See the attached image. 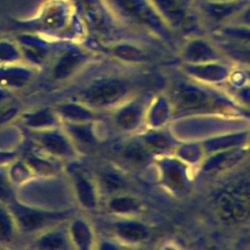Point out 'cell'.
Segmentation results:
<instances>
[{"instance_id": "obj_17", "label": "cell", "mask_w": 250, "mask_h": 250, "mask_svg": "<svg viewBox=\"0 0 250 250\" xmlns=\"http://www.w3.org/2000/svg\"><path fill=\"white\" fill-rule=\"evenodd\" d=\"M178 62L200 63L228 60L219 45L208 33H196L184 37L175 53Z\"/></svg>"}, {"instance_id": "obj_3", "label": "cell", "mask_w": 250, "mask_h": 250, "mask_svg": "<svg viewBox=\"0 0 250 250\" xmlns=\"http://www.w3.org/2000/svg\"><path fill=\"white\" fill-rule=\"evenodd\" d=\"M164 71V90L168 94L175 117L187 114L223 113L250 117L232 97L220 87L203 84L181 74L174 66Z\"/></svg>"}, {"instance_id": "obj_10", "label": "cell", "mask_w": 250, "mask_h": 250, "mask_svg": "<svg viewBox=\"0 0 250 250\" xmlns=\"http://www.w3.org/2000/svg\"><path fill=\"white\" fill-rule=\"evenodd\" d=\"M19 230L23 234L36 235L42 230L66 221L73 213L70 210L48 209L24 203L17 196L7 202Z\"/></svg>"}, {"instance_id": "obj_25", "label": "cell", "mask_w": 250, "mask_h": 250, "mask_svg": "<svg viewBox=\"0 0 250 250\" xmlns=\"http://www.w3.org/2000/svg\"><path fill=\"white\" fill-rule=\"evenodd\" d=\"M94 173L96 175L103 199L116 192L135 190L133 188H131V174L123 170L112 161H109L105 165H103L102 167H100L99 170Z\"/></svg>"}, {"instance_id": "obj_39", "label": "cell", "mask_w": 250, "mask_h": 250, "mask_svg": "<svg viewBox=\"0 0 250 250\" xmlns=\"http://www.w3.org/2000/svg\"><path fill=\"white\" fill-rule=\"evenodd\" d=\"M227 24L250 27V0L247 1V3L235 14V16Z\"/></svg>"}, {"instance_id": "obj_29", "label": "cell", "mask_w": 250, "mask_h": 250, "mask_svg": "<svg viewBox=\"0 0 250 250\" xmlns=\"http://www.w3.org/2000/svg\"><path fill=\"white\" fill-rule=\"evenodd\" d=\"M138 135L155 156L173 153L180 142L168 127L163 129H144Z\"/></svg>"}, {"instance_id": "obj_8", "label": "cell", "mask_w": 250, "mask_h": 250, "mask_svg": "<svg viewBox=\"0 0 250 250\" xmlns=\"http://www.w3.org/2000/svg\"><path fill=\"white\" fill-rule=\"evenodd\" d=\"M104 56L87 45L69 42L62 45L48 64V76L56 83H63L88 70Z\"/></svg>"}, {"instance_id": "obj_38", "label": "cell", "mask_w": 250, "mask_h": 250, "mask_svg": "<svg viewBox=\"0 0 250 250\" xmlns=\"http://www.w3.org/2000/svg\"><path fill=\"white\" fill-rule=\"evenodd\" d=\"M7 166V165H6ZM6 166L0 167V200L7 203L17 193L16 188L11 184L6 173Z\"/></svg>"}, {"instance_id": "obj_36", "label": "cell", "mask_w": 250, "mask_h": 250, "mask_svg": "<svg viewBox=\"0 0 250 250\" xmlns=\"http://www.w3.org/2000/svg\"><path fill=\"white\" fill-rule=\"evenodd\" d=\"M20 62H23V58L16 39L0 36V64Z\"/></svg>"}, {"instance_id": "obj_16", "label": "cell", "mask_w": 250, "mask_h": 250, "mask_svg": "<svg viewBox=\"0 0 250 250\" xmlns=\"http://www.w3.org/2000/svg\"><path fill=\"white\" fill-rule=\"evenodd\" d=\"M108 219L109 236L115 239L123 248L140 247L149 243L153 238L154 227L145 217H108Z\"/></svg>"}, {"instance_id": "obj_19", "label": "cell", "mask_w": 250, "mask_h": 250, "mask_svg": "<svg viewBox=\"0 0 250 250\" xmlns=\"http://www.w3.org/2000/svg\"><path fill=\"white\" fill-rule=\"evenodd\" d=\"M14 38L21 48L23 62L38 69L48 65L61 47L50 40L47 35L30 30L21 32Z\"/></svg>"}, {"instance_id": "obj_1", "label": "cell", "mask_w": 250, "mask_h": 250, "mask_svg": "<svg viewBox=\"0 0 250 250\" xmlns=\"http://www.w3.org/2000/svg\"><path fill=\"white\" fill-rule=\"evenodd\" d=\"M107 62L84 80L74 96L96 111L106 115L136 95L165 87L166 76L160 67L130 66L109 59Z\"/></svg>"}, {"instance_id": "obj_28", "label": "cell", "mask_w": 250, "mask_h": 250, "mask_svg": "<svg viewBox=\"0 0 250 250\" xmlns=\"http://www.w3.org/2000/svg\"><path fill=\"white\" fill-rule=\"evenodd\" d=\"M30 247L41 250L72 249L67 234L66 221L48 228L34 235Z\"/></svg>"}, {"instance_id": "obj_27", "label": "cell", "mask_w": 250, "mask_h": 250, "mask_svg": "<svg viewBox=\"0 0 250 250\" xmlns=\"http://www.w3.org/2000/svg\"><path fill=\"white\" fill-rule=\"evenodd\" d=\"M19 121L26 131H40L62 126V120L54 106H41L21 112Z\"/></svg>"}, {"instance_id": "obj_31", "label": "cell", "mask_w": 250, "mask_h": 250, "mask_svg": "<svg viewBox=\"0 0 250 250\" xmlns=\"http://www.w3.org/2000/svg\"><path fill=\"white\" fill-rule=\"evenodd\" d=\"M23 159L30 166L36 177L50 178L61 171L59 163H62V161L48 155L35 146L34 149L30 150Z\"/></svg>"}, {"instance_id": "obj_45", "label": "cell", "mask_w": 250, "mask_h": 250, "mask_svg": "<svg viewBox=\"0 0 250 250\" xmlns=\"http://www.w3.org/2000/svg\"><path fill=\"white\" fill-rule=\"evenodd\" d=\"M0 36H2V32H1V29H0Z\"/></svg>"}, {"instance_id": "obj_40", "label": "cell", "mask_w": 250, "mask_h": 250, "mask_svg": "<svg viewBox=\"0 0 250 250\" xmlns=\"http://www.w3.org/2000/svg\"><path fill=\"white\" fill-rule=\"evenodd\" d=\"M18 157V152L14 149H0V167L8 165Z\"/></svg>"}, {"instance_id": "obj_11", "label": "cell", "mask_w": 250, "mask_h": 250, "mask_svg": "<svg viewBox=\"0 0 250 250\" xmlns=\"http://www.w3.org/2000/svg\"><path fill=\"white\" fill-rule=\"evenodd\" d=\"M112 161L129 174L149 176L155 155L138 134L119 136L111 146Z\"/></svg>"}, {"instance_id": "obj_13", "label": "cell", "mask_w": 250, "mask_h": 250, "mask_svg": "<svg viewBox=\"0 0 250 250\" xmlns=\"http://www.w3.org/2000/svg\"><path fill=\"white\" fill-rule=\"evenodd\" d=\"M77 162H69L65 168L72 196L81 210L97 213L102 209L103 196L96 175Z\"/></svg>"}, {"instance_id": "obj_24", "label": "cell", "mask_w": 250, "mask_h": 250, "mask_svg": "<svg viewBox=\"0 0 250 250\" xmlns=\"http://www.w3.org/2000/svg\"><path fill=\"white\" fill-rule=\"evenodd\" d=\"M175 117L171 100L164 88L156 91L149 100L145 116L146 129L167 128Z\"/></svg>"}, {"instance_id": "obj_4", "label": "cell", "mask_w": 250, "mask_h": 250, "mask_svg": "<svg viewBox=\"0 0 250 250\" xmlns=\"http://www.w3.org/2000/svg\"><path fill=\"white\" fill-rule=\"evenodd\" d=\"M117 21L134 35L157 43L171 53L182 40L150 0H103Z\"/></svg>"}, {"instance_id": "obj_34", "label": "cell", "mask_w": 250, "mask_h": 250, "mask_svg": "<svg viewBox=\"0 0 250 250\" xmlns=\"http://www.w3.org/2000/svg\"><path fill=\"white\" fill-rule=\"evenodd\" d=\"M173 154L195 171L205 157L201 143L195 141L179 142Z\"/></svg>"}, {"instance_id": "obj_37", "label": "cell", "mask_w": 250, "mask_h": 250, "mask_svg": "<svg viewBox=\"0 0 250 250\" xmlns=\"http://www.w3.org/2000/svg\"><path fill=\"white\" fill-rule=\"evenodd\" d=\"M228 93L241 108L250 113V84L248 82L228 91Z\"/></svg>"}, {"instance_id": "obj_21", "label": "cell", "mask_w": 250, "mask_h": 250, "mask_svg": "<svg viewBox=\"0 0 250 250\" xmlns=\"http://www.w3.org/2000/svg\"><path fill=\"white\" fill-rule=\"evenodd\" d=\"M102 209L108 217H146L147 204L136 190H125L110 194L103 199Z\"/></svg>"}, {"instance_id": "obj_43", "label": "cell", "mask_w": 250, "mask_h": 250, "mask_svg": "<svg viewBox=\"0 0 250 250\" xmlns=\"http://www.w3.org/2000/svg\"><path fill=\"white\" fill-rule=\"evenodd\" d=\"M205 1H216V2H232L237 0H205Z\"/></svg>"}, {"instance_id": "obj_20", "label": "cell", "mask_w": 250, "mask_h": 250, "mask_svg": "<svg viewBox=\"0 0 250 250\" xmlns=\"http://www.w3.org/2000/svg\"><path fill=\"white\" fill-rule=\"evenodd\" d=\"M234 66L229 60L200 63L176 62L174 67L186 77L210 86L226 87L229 76Z\"/></svg>"}, {"instance_id": "obj_30", "label": "cell", "mask_w": 250, "mask_h": 250, "mask_svg": "<svg viewBox=\"0 0 250 250\" xmlns=\"http://www.w3.org/2000/svg\"><path fill=\"white\" fill-rule=\"evenodd\" d=\"M247 134H248V129L228 132L225 134L212 137L210 139H206L200 143L202 145V147L204 149L205 156H206L207 154H210L216 151L236 148V147H247V142H248Z\"/></svg>"}, {"instance_id": "obj_23", "label": "cell", "mask_w": 250, "mask_h": 250, "mask_svg": "<svg viewBox=\"0 0 250 250\" xmlns=\"http://www.w3.org/2000/svg\"><path fill=\"white\" fill-rule=\"evenodd\" d=\"M39 70L25 62L0 64V87L10 92L25 89L35 80Z\"/></svg>"}, {"instance_id": "obj_9", "label": "cell", "mask_w": 250, "mask_h": 250, "mask_svg": "<svg viewBox=\"0 0 250 250\" xmlns=\"http://www.w3.org/2000/svg\"><path fill=\"white\" fill-rule=\"evenodd\" d=\"M78 24L83 23L71 0H48L38 10L28 30L58 36L70 34Z\"/></svg>"}, {"instance_id": "obj_32", "label": "cell", "mask_w": 250, "mask_h": 250, "mask_svg": "<svg viewBox=\"0 0 250 250\" xmlns=\"http://www.w3.org/2000/svg\"><path fill=\"white\" fill-rule=\"evenodd\" d=\"M211 37L219 45L228 60L238 66L250 69V43L229 41L213 36Z\"/></svg>"}, {"instance_id": "obj_18", "label": "cell", "mask_w": 250, "mask_h": 250, "mask_svg": "<svg viewBox=\"0 0 250 250\" xmlns=\"http://www.w3.org/2000/svg\"><path fill=\"white\" fill-rule=\"evenodd\" d=\"M248 158L246 147H236L207 154L196 169L198 185H204L240 165Z\"/></svg>"}, {"instance_id": "obj_26", "label": "cell", "mask_w": 250, "mask_h": 250, "mask_svg": "<svg viewBox=\"0 0 250 250\" xmlns=\"http://www.w3.org/2000/svg\"><path fill=\"white\" fill-rule=\"evenodd\" d=\"M54 107L59 114L62 123L80 124L96 122L105 118V114L94 110L76 99L62 102Z\"/></svg>"}, {"instance_id": "obj_41", "label": "cell", "mask_w": 250, "mask_h": 250, "mask_svg": "<svg viewBox=\"0 0 250 250\" xmlns=\"http://www.w3.org/2000/svg\"><path fill=\"white\" fill-rule=\"evenodd\" d=\"M12 99V92L0 87V108L7 104Z\"/></svg>"}, {"instance_id": "obj_33", "label": "cell", "mask_w": 250, "mask_h": 250, "mask_svg": "<svg viewBox=\"0 0 250 250\" xmlns=\"http://www.w3.org/2000/svg\"><path fill=\"white\" fill-rule=\"evenodd\" d=\"M21 235L16 219L8 204L0 200V245H10Z\"/></svg>"}, {"instance_id": "obj_42", "label": "cell", "mask_w": 250, "mask_h": 250, "mask_svg": "<svg viewBox=\"0 0 250 250\" xmlns=\"http://www.w3.org/2000/svg\"><path fill=\"white\" fill-rule=\"evenodd\" d=\"M243 68V67H242ZM244 71H245V75H246V80L247 82L250 84V69L248 68H243Z\"/></svg>"}, {"instance_id": "obj_44", "label": "cell", "mask_w": 250, "mask_h": 250, "mask_svg": "<svg viewBox=\"0 0 250 250\" xmlns=\"http://www.w3.org/2000/svg\"><path fill=\"white\" fill-rule=\"evenodd\" d=\"M247 153H248V157L250 158V146H247Z\"/></svg>"}, {"instance_id": "obj_7", "label": "cell", "mask_w": 250, "mask_h": 250, "mask_svg": "<svg viewBox=\"0 0 250 250\" xmlns=\"http://www.w3.org/2000/svg\"><path fill=\"white\" fill-rule=\"evenodd\" d=\"M96 51L121 64L137 67H156L171 54L167 49L141 38H122L98 44Z\"/></svg>"}, {"instance_id": "obj_14", "label": "cell", "mask_w": 250, "mask_h": 250, "mask_svg": "<svg viewBox=\"0 0 250 250\" xmlns=\"http://www.w3.org/2000/svg\"><path fill=\"white\" fill-rule=\"evenodd\" d=\"M168 26L182 39L188 35L207 33L201 26L194 9L193 1L188 0H150Z\"/></svg>"}, {"instance_id": "obj_6", "label": "cell", "mask_w": 250, "mask_h": 250, "mask_svg": "<svg viewBox=\"0 0 250 250\" xmlns=\"http://www.w3.org/2000/svg\"><path fill=\"white\" fill-rule=\"evenodd\" d=\"M149 177L166 195L178 201L189 198L198 186L195 170L173 153L156 156Z\"/></svg>"}, {"instance_id": "obj_5", "label": "cell", "mask_w": 250, "mask_h": 250, "mask_svg": "<svg viewBox=\"0 0 250 250\" xmlns=\"http://www.w3.org/2000/svg\"><path fill=\"white\" fill-rule=\"evenodd\" d=\"M250 117L223 113L187 114L174 117L168 126L180 141L202 142L228 132L248 129Z\"/></svg>"}, {"instance_id": "obj_35", "label": "cell", "mask_w": 250, "mask_h": 250, "mask_svg": "<svg viewBox=\"0 0 250 250\" xmlns=\"http://www.w3.org/2000/svg\"><path fill=\"white\" fill-rule=\"evenodd\" d=\"M6 173L11 184L16 188L23 187L36 178L30 166L23 158H19V156L6 166Z\"/></svg>"}, {"instance_id": "obj_15", "label": "cell", "mask_w": 250, "mask_h": 250, "mask_svg": "<svg viewBox=\"0 0 250 250\" xmlns=\"http://www.w3.org/2000/svg\"><path fill=\"white\" fill-rule=\"evenodd\" d=\"M27 133L35 146L62 162L69 163L80 158L79 147L62 125L46 130L27 131Z\"/></svg>"}, {"instance_id": "obj_22", "label": "cell", "mask_w": 250, "mask_h": 250, "mask_svg": "<svg viewBox=\"0 0 250 250\" xmlns=\"http://www.w3.org/2000/svg\"><path fill=\"white\" fill-rule=\"evenodd\" d=\"M66 229L72 249H97L99 233L93 222L85 215L72 214L66 220Z\"/></svg>"}, {"instance_id": "obj_12", "label": "cell", "mask_w": 250, "mask_h": 250, "mask_svg": "<svg viewBox=\"0 0 250 250\" xmlns=\"http://www.w3.org/2000/svg\"><path fill=\"white\" fill-rule=\"evenodd\" d=\"M160 90V89H159ZM155 91H146L132 97L106 113L109 129L117 136L138 134L146 129L145 116L147 104Z\"/></svg>"}, {"instance_id": "obj_2", "label": "cell", "mask_w": 250, "mask_h": 250, "mask_svg": "<svg viewBox=\"0 0 250 250\" xmlns=\"http://www.w3.org/2000/svg\"><path fill=\"white\" fill-rule=\"evenodd\" d=\"M205 203L212 217L231 229H250V158L206 183Z\"/></svg>"}]
</instances>
